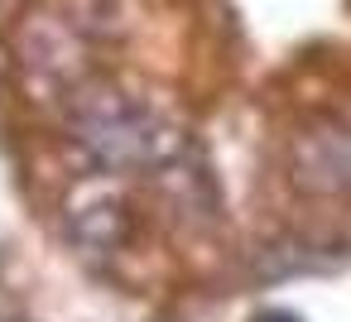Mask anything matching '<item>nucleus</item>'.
Wrapping results in <instances>:
<instances>
[{"instance_id":"obj_2","label":"nucleus","mask_w":351,"mask_h":322,"mask_svg":"<svg viewBox=\"0 0 351 322\" xmlns=\"http://www.w3.org/2000/svg\"><path fill=\"white\" fill-rule=\"evenodd\" d=\"M293 183L303 193H351V125H317L293 140Z\"/></svg>"},{"instance_id":"obj_1","label":"nucleus","mask_w":351,"mask_h":322,"mask_svg":"<svg viewBox=\"0 0 351 322\" xmlns=\"http://www.w3.org/2000/svg\"><path fill=\"white\" fill-rule=\"evenodd\" d=\"M73 135L77 145L111 173H145L164 169L178 154V135L140 101L116 87H87L73 101Z\"/></svg>"},{"instance_id":"obj_3","label":"nucleus","mask_w":351,"mask_h":322,"mask_svg":"<svg viewBox=\"0 0 351 322\" xmlns=\"http://www.w3.org/2000/svg\"><path fill=\"white\" fill-rule=\"evenodd\" d=\"M255 322H298V317H293V312H260Z\"/></svg>"}]
</instances>
